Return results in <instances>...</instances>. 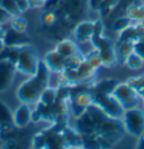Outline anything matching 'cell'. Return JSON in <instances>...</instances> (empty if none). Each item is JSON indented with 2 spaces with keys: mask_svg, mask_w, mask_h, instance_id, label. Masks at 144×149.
<instances>
[{
  "mask_svg": "<svg viewBox=\"0 0 144 149\" xmlns=\"http://www.w3.org/2000/svg\"><path fill=\"white\" fill-rule=\"evenodd\" d=\"M9 51L11 53L17 73L25 75L26 77L35 75L41 63V57L33 45L26 44L19 48H9Z\"/></svg>",
  "mask_w": 144,
  "mask_h": 149,
  "instance_id": "1",
  "label": "cell"
},
{
  "mask_svg": "<svg viewBox=\"0 0 144 149\" xmlns=\"http://www.w3.org/2000/svg\"><path fill=\"white\" fill-rule=\"evenodd\" d=\"M48 85L51 84H46L41 79H38L36 75L28 76L17 86L15 92L16 97L19 103H25L34 107L38 102L42 92Z\"/></svg>",
  "mask_w": 144,
  "mask_h": 149,
  "instance_id": "2",
  "label": "cell"
},
{
  "mask_svg": "<svg viewBox=\"0 0 144 149\" xmlns=\"http://www.w3.org/2000/svg\"><path fill=\"white\" fill-rule=\"evenodd\" d=\"M93 49L98 52L100 60L103 63V67L105 68H112L117 65L118 58L115 49V43L107 37L105 34L93 36L90 42Z\"/></svg>",
  "mask_w": 144,
  "mask_h": 149,
  "instance_id": "3",
  "label": "cell"
},
{
  "mask_svg": "<svg viewBox=\"0 0 144 149\" xmlns=\"http://www.w3.org/2000/svg\"><path fill=\"white\" fill-rule=\"evenodd\" d=\"M121 120L125 134L138 138L144 132V111L138 107L125 110Z\"/></svg>",
  "mask_w": 144,
  "mask_h": 149,
  "instance_id": "4",
  "label": "cell"
},
{
  "mask_svg": "<svg viewBox=\"0 0 144 149\" xmlns=\"http://www.w3.org/2000/svg\"><path fill=\"white\" fill-rule=\"evenodd\" d=\"M112 95L116 99V101L119 103L124 111L137 108L141 101L134 89L126 82L117 83L112 91Z\"/></svg>",
  "mask_w": 144,
  "mask_h": 149,
  "instance_id": "5",
  "label": "cell"
},
{
  "mask_svg": "<svg viewBox=\"0 0 144 149\" xmlns=\"http://www.w3.org/2000/svg\"><path fill=\"white\" fill-rule=\"evenodd\" d=\"M93 105H96L105 116L113 119H121L124 110L112 93H92Z\"/></svg>",
  "mask_w": 144,
  "mask_h": 149,
  "instance_id": "6",
  "label": "cell"
},
{
  "mask_svg": "<svg viewBox=\"0 0 144 149\" xmlns=\"http://www.w3.org/2000/svg\"><path fill=\"white\" fill-rule=\"evenodd\" d=\"M93 104V95L90 90H82L71 94L69 110L74 118L80 117Z\"/></svg>",
  "mask_w": 144,
  "mask_h": 149,
  "instance_id": "7",
  "label": "cell"
},
{
  "mask_svg": "<svg viewBox=\"0 0 144 149\" xmlns=\"http://www.w3.org/2000/svg\"><path fill=\"white\" fill-rule=\"evenodd\" d=\"M16 67L11 55L0 57V93L6 92L16 76Z\"/></svg>",
  "mask_w": 144,
  "mask_h": 149,
  "instance_id": "8",
  "label": "cell"
},
{
  "mask_svg": "<svg viewBox=\"0 0 144 149\" xmlns=\"http://www.w3.org/2000/svg\"><path fill=\"white\" fill-rule=\"evenodd\" d=\"M33 113H34L33 105L19 103L13 111L11 116L13 125L17 129H25L33 122Z\"/></svg>",
  "mask_w": 144,
  "mask_h": 149,
  "instance_id": "9",
  "label": "cell"
},
{
  "mask_svg": "<svg viewBox=\"0 0 144 149\" xmlns=\"http://www.w3.org/2000/svg\"><path fill=\"white\" fill-rule=\"evenodd\" d=\"M42 62L45 64L47 68L52 72V74H60L65 71L67 58L62 56L60 53L56 52L54 48L47 51L42 57Z\"/></svg>",
  "mask_w": 144,
  "mask_h": 149,
  "instance_id": "10",
  "label": "cell"
},
{
  "mask_svg": "<svg viewBox=\"0 0 144 149\" xmlns=\"http://www.w3.org/2000/svg\"><path fill=\"white\" fill-rule=\"evenodd\" d=\"M93 36V20H81L72 29V38L78 44H90Z\"/></svg>",
  "mask_w": 144,
  "mask_h": 149,
  "instance_id": "11",
  "label": "cell"
},
{
  "mask_svg": "<svg viewBox=\"0 0 144 149\" xmlns=\"http://www.w3.org/2000/svg\"><path fill=\"white\" fill-rule=\"evenodd\" d=\"M144 37V22H132L126 29L117 34V40L136 44Z\"/></svg>",
  "mask_w": 144,
  "mask_h": 149,
  "instance_id": "12",
  "label": "cell"
},
{
  "mask_svg": "<svg viewBox=\"0 0 144 149\" xmlns=\"http://www.w3.org/2000/svg\"><path fill=\"white\" fill-rule=\"evenodd\" d=\"M54 49L56 52L60 53L61 55L64 56L65 58H69V57H71L73 55L82 53L80 47H79V44L73 38L70 37H64L60 39L56 44L54 45Z\"/></svg>",
  "mask_w": 144,
  "mask_h": 149,
  "instance_id": "13",
  "label": "cell"
},
{
  "mask_svg": "<svg viewBox=\"0 0 144 149\" xmlns=\"http://www.w3.org/2000/svg\"><path fill=\"white\" fill-rule=\"evenodd\" d=\"M125 16H127L132 22H144V1L133 0L125 8Z\"/></svg>",
  "mask_w": 144,
  "mask_h": 149,
  "instance_id": "14",
  "label": "cell"
},
{
  "mask_svg": "<svg viewBox=\"0 0 144 149\" xmlns=\"http://www.w3.org/2000/svg\"><path fill=\"white\" fill-rule=\"evenodd\" d=\"M125 82L134 89V91L137 93V95L140 97V100L142 101L144 107V74L131 76Z\"/></svg>",
  "mask_w": 144,
  "mask_h": 149,
  "instance_id": "15",
  "label": "cell"
},
{
  "mask_svg": "<svg viewBox=\"0 0 144 149\" xmlns=\"http://www.w3.org/2000/svg\"><path fill=\"white\" fill-rule=\"evenodd\" d=\"M123 64L126 67H129L132 71H137L141 70L144 65V60L135 52L131 53L129 56L123 61Z\"/></svg>",
  "mask_w": 144,
  "mask_h": 149,
  "instance_id": "16",
  "label": "cell"
},
{
  "mask_svg": "<svg viewBox=\"0 0 144 149\" xmlns=\"http://www.w3.org/2000/svg\"><path fill=\"white\" fill-rule=\"evenodd\" d=\"M9 28L20 34H26V31L28 29V22L24 18L23 15L15 16L9 22Z\"/></svg>",
  "mask_w": 144,
  "mask_h": 149,
  "instance_id": "17",
  "label": "cell"
},
{
  "mask_svg": "<svg viewBox=\"0 0 144 149\" xmlns=\"http://www.w3.org/2000/svg\"><path fill=\"white\" fill-rule=\"evenodd\" d=\"M59 22V15L55 10H45L41 15V24L45 27H54Z\"/></svg>",
  "mask_w": 144,
  "mask_h": 149,
  "instance_id": "18",
  "label": "cell"
},
{
  "mask_svg": "<svg viewBox=\"0 0 144 149\" xmlns=\"http://www.w3.org/2000/svg\"><path fill=\"white\" fill-rule=\"evenodd\" d=\"M84 60L87 61L95 70L98 71L100 67H103V63H101V60H100V56H99L98 52L96 49L92 48L91 51L84 53Z\"/></svg>",
  "mask_w": 144,
  "mask_h": 149,
  "instance_id": "19",
  "label": "cell"
},
{
  "mask_svg": "<svg viewBox=\"0 0 144 149\" xmlns=\"http://www.w3.org/2000/svg\"><path fill=\"white\" fill-rule=\"evenodd\" d=\"M11 116H13V112L10 111V109L6 105V103L0 101V127L11 125L13 123Z\"/></svg>",
  "mask_w": 144,
  "mask_h": 149,
  "instance_id": "20",
  "label": "cell"
},
{
  "mask_svg": "<svg viewBox=\"0 0 144 149\" xmlns=\"http://www.w3.org/2000/svg\"><path fill=\"white\" fill-rule=\"evenodd\" d=\"M132 24L131 19H129L127 16H121V17H117L113 22V25H112V29L116 31L117 34L123 31L124 29H126L129 25Z\"/></svg>",
  "mask_w": 144,
  "mask_h": 149,
  "instance_id": "21",
  "label": "cell"
},
{
  "mask_svg": "<svg viewBox=\"0 0 144 149\" xmlns=\"http://www.w3.org/2000/svg\"><path fill=\"white\" fill-rule=\"evenodd\" d=\"M0 6H2V7L5 8V9H6L13 17L20 15L18 8H17V6H16L15 0H4V1L0 3Z\"/></svg>",
  "mask_w": 144,
  "mask_h": 149,
  "instance_id": "22",
  "label": "cell"
},
{
  "mask_svg": "<svg viewBox=\"0 0 144 149\" xmlns=\"http://www.w3.org/2000/svg\"><path fill=\"white\" fill-rule=\"evenodd\" d=\"M11 18H13V16L10 15L2 6H0V26L9 25V22L11 20Z\"/></svg>",
  "mask_w": 144,
  "mask_h": 149,
  "instance_id": "23",
  "label": "cell"
},
{
  "mask_svg": "<svg viewBox=\"0 0 144 149\" xmlns=\"http://www.w3.org/2000/svg\"><path fill=\"white\" fill-rule=\"evenodd\" d=\"M16 6L18 8L20 15H24L27 10H30V3H28V0H15Z\"/></svg>",
  "mask_w": 144,
  "mask_h": 149,
  "instance_id": "24",
  "label": "cell"
},
{
  "mask_svg": "<svg viewBox=\"0 0 144 149\" xmlns=\"http://www.w3.org/2000/svg\"><path fill=\"white\" fill-rule=\"evenodd\" d=\"M28 3H30V9H34V10H39L45 8V1L43 0H28Z\"/></svg>",
  "mask_w": 144,
  "mask_h": 149,
  "instance_id": "25",
  "label": "cell"
},
{
  "mask_svg": "<svg viewBox=\"0 0 144 149\" xmlns=\"http://www.w3.org/2000/svg\"><path fill=\"white\" fill-rule=\"evenodd\" d=\"M134 52L136 53V54H138L144 60V37L134 45Z\"/></svg>",
  "mask_w": 144,
  "mask_h": 149,
  "instance_id": "26",
  "label": "cell"
},
{
  "mask_svg": "<svg viewBox=\"0 0 144 149\" xmlns=\"http://www.w3.org/2000/svg\"><path fill=\"white\" fill-rule=\"evenodd\" d=\"M104 1L105 0H87V6L92 10H95V11H98Z\"/></svg>",
  "mask_w": 144,
  "mask_h": 149,
  "instance_id": "27",
  "label": "cell"
},
{
  "mask_svg": "<svg viewBox=\"0 0 144 149\" xmlns=\"http://www.w3.org/2000/svg\"><path fill=\"white\" fill-rule=\"evenodd\" d=\"M136 149H144V132L138 137V141H137Z\"/></svg>",
  "mask_w": 144,
  "mask_h": 149,
  "instance_id": "28",
  "label": "cell"
},
{
  "mask_svg": "<svg viewBox=\"0 0 144 149\" xmlns=\"http://www.w3.org/2000/svg\"><path fill=\"white\" fill-rule=\"evenodd\" d=\"M6 31L7 30L4 28V26H0V42H4L5 36H6Z\"/></svg>",
  "mask_w": 144,
  "mask_h": 149,
  "instance_id": "29",
  "label": "cell"
},
{
  "mask_svg": "<svg viewBox=\"0 0 144 149\" xmlns=\"http://www.w3.org/2000/svg\"><path fill=\"white\" fill-rule=\"evenodd\" d=\"M28 149H42V148H37V147H32V146H30Z\"/></svg>",
  "mask_w": 144,
  "mask_h": 149,
  "instance_id": "30",
  "label": "cell"
},
{
  "mask_svg": "<svg viewBox=\"0 0 144 149\" xmlns=\"http://www.w3.org/2000/svg\"><path fill=\"white\" fill-rule=\"evenodd\" d=\"M43 1H45V3H46V1H48V0H43Z\"/></svg>",
  "mask_w": 144,
  "mask_h": 149,
  "instance_id": "31",
  "label": "cell"
},
{
  "mask_svg": "<svg viewBox=\"0 0 144 149\" xmlns=\"http://www.w3.org/2000/svg\"><path fill=\"white\" fill-rule=\"evenodd\" d=\"M2 1H4V0H0V3H1V2H2Z\"/></svg>",
  "mask_w": 144,
  "mask_h": 149,
  "instance_id": "32",
  "label": "cell"
}]
</instances>
